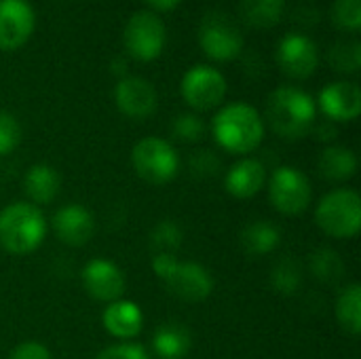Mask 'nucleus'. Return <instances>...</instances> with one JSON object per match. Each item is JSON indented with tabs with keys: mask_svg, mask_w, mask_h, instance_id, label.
I'll return each mask as SVG.
<instances>
[{
	"mask_svg": "<svg viewBox=\"0 0 361 359\" xmlns=\"http://www.w3.org/2000/svg\"><path fill=\"white\" fill-rule=\"evenodd\" d=\"M123 42L133 59L137 61L157 59L167 42V30L163 19L152 11L133 13L123 30Z\"/></svg>",
	"mask_w": 361,
	"mask_h": 359,
	"instance_id": "7",
	"label": "nucleus"
},
{
	"mask_svg": "<svg viewBox=\"0 0 361 359\" xmlns=\"http://www.w3.org/2000/svg\"><path fill=\"white\" fill-rule=\"evenodd\" d=\"M131 163L135 174L148 184H167L180 171V157L176 148L161 138H144L133 146Z\"/></svg>",
	"mask_w": 361,
	"mask_h": 359,
	"instance_id": "6",
	"label": "nucleus"
},
{
	"mask_svg": "<svg viewBox=\"0 0 361 359\" xmlns=\"http://www.w3.org/2000/svg\"><path fill=\"white\" fill-rule=\"evenodd\" d=\"M330 63L338 72L353 74L361 68V44L360 40H338L330 49Z\"/></svg>",
	"mask_w": 361,
	"mask_h": 359,
	"instance_id": "28",
	"label": "nucleus"
},
{
	"mask_svg": "<svg viewBox=\"0 0 361 359\" xmlns=\"http://www.w3.org/2000/svg\"><path fill=\"white\" fill-rule=\"evenodd\" d=\"M218 169H220V159L209 150H199L190 157V171L199 178L216 176Z\"/></svg>",
	"mask_w": 361,
	"mask_h": 359,
	"instance_id": "33",
	"label": "nucleus"
},
{
	"mask_svg": "<svg viewBox=\"0 0 361 359\" xmlns=\"http://www.w3.org/2000/svg\"><path fill=\"white\" fill-rule=\"evenodd\" d=\"M336 320L353 336L361 332V288L360 284L347 286L336 300Z\"/></svg>",
	"mask_w": 361,
	"mask_h": 359,
	"instance_id": "24",
	"label": "nucleus"
},
{
	"mask_svg": "<svg viewBox=\"0 0 361 359\" xmlns=\"http://www.w3.org/2000/svg\"><path fill=\"white\" fill-rule=\"evenodd\" d=\"M184 241V233L180 229V224H176L173 220H163L154 226L152 235H150V245L154 254H171L176 256V252L182 248Z\"/></svg>",
	"mask_w": 361,
	"mask_h": 359,
	"instance_id": "27",
	"label": "nucleus"
},
{
	"mask_svg": "<svg viewBox=\"0 0 361 359\" xmlns=\"http://www.w3.org/2000/svg\"><path fill=\"white\" fill-rule=\"evenodd\" d=\"M82 286L87 294L95 300L114 303L125 292V275L114 262L106 258H95L89 260L82 269Z\"/></svg>",
	"mask_w": 361,
	"mask_h": 359,
	"instance_id": "13",
	"label": "nucleus"
},
{
	"mask_svg": "<svg viewBox=\"0 0 361 359\" xmlns=\"http://www.w3.org/2000/svg\"><path fill=\"white\" fill-rule=\"evenodd\" d=\"M319 108L330 121H355L361 112V89L351 80L330 83L319 93Z\"/></svg>",
	"mask_w": 361,
	"mask_h": 359,
	"instance_id": "16",
	"label": "nucleus"
},
{
	"mask_svg": "<svg viewBox=\"0 0 361 359\" xmlns=\"http://www.w3.org/2000/svg\"><path fill=\"white\" fill-rule=\"evenodd\" d=\"M317 226L334 239H351L361 229V199L351 188H336L315 207Z\"/></svg>",
	"mask_w": 361,
	"mask_h": 359,
	"instance_id": "5",
	"label": "nucleus"
},
{
	"mask_svg": "<svg viewBox=\"0 0 361 359\" xmlns=\"http://www.w3.org/2000/svg\"><path fill=\"white\" fill-rule=\"evenodd\" d=\"M315 99L298 87H279L267 99V121L283 140H302L315 127Z\"/></svg>",
	"mask_w": 361,
	"mask_h": 359,
	"instance_id": "1",
	"label": "nucleus"
},
{
	"mask_svg": "<svg viewBox=\"0 0 361 359\" xmlns=\"http://www.w3.org/2000/svg\"><path fill=\"white\" fill-rule=\"evenodd\" d=\"M302 284V269L298 264V260L294 258H281L273 271H271V286L275 292L283 294V296H292L300 290Z\"/></svg>",
	"mask_w": 361,
	"mask_h": 359,
	"instance_id": "26",
	"label": "nucleus"
},
{
	"mask_svg": "<svg viewBox=\"0 0 361 359\" xmlns=\"http://www.w3.org/2000/svg\"><path fill=\"white\" fill-rule=\"evenodd\" d=\"M8 359H51V353L44 345L40 343H34V341H27V343H21L17 345Z\"/></svg>",
	"mask_w": 361,
	"mask_h": 359,
	"instance_id": "34",
	"label": "nucleus"
},
{
	"mask_svg": "<svg viewBox=\"0 0 361 359\" xmlns=\"http://www.w3.org/2000/svg\"><path fill=\"white\" fill-rule=\"evenodd\" d=\"M154 11H171L176 8L182 0H146Z\"/></svg>",
	"mask_w": 361,
	"mask_h": 359,
	"instance_id": "35",
	"label": "nucleus"
},
{
	"mask_svg": "<svg viewBox=\"0 0 361 359\" xmlns=\"http://www.w3.org/2000/svg\"><path fill=\"white\" fill-rule=\"evenodd\" d=\"M152 271L165 281L169 292L186 303H201L214 290L209 271L199 262H180L171 254H154Z\"/></svg>",
	"mask_w": 361,
	"mask_h": 359,
	"instance_id": "4",
	"label": "nucleus"
},
{
	"mask_svg": "<svg viewBox=\"0 0 361 359\" xmlns=\"http://www.w3.org/2000/svg\"><path fill=\"white\" fill-rule=\"evenodd\" d=\"M51 224H53L57 239L72 248L85 245L95 233V218L80 203H68V205L59 207L53 214Z\"/></svg>",
	"mask_w": 361,
	"mask_h": 359,
	"instance_id": "15",
	"label": "nucleus"
},
{
	"mask_svg": "<svg viewBox=\"0 0 361 359\" xmlns=\"http://www.w3.org/2000/svg\"><path fill=\"white\" fill-rule=\"evenodd\" d=\"M47 235L44 214L32 203H11L0 212V245L8 254L34 252Z\"/></svg>",
	"mask_w": 361,
	"mask_h": 359,
	"instance_id": "3",
	"label": "nucleus"
},
{
	"mask_svg": "<svg viewBox=\"0 0 361 359\" xmlns=\"http://www.w3.org/2000/svg\"><path fill=\"white\" fill-rule=\"evenodd\" d=\"M212 133L226 152L247 154L260 146L264 138V121L254 106L235 102L218 110L212 121Z\"/></svg>",
	"mask_w": 361,
	"mask_h": 359,
	"instance_id": "2",
	"label": "nucleus"
},
{
	"mask_svg": "<svg viewBox=\"0 0 361 359\" xmlns=\"http://www.w3.org/2000/svg\"><path fill=\"white\" fill-rule=\"evenodd\" d=\"M279 68L292 78H309L319 66V51L311 36L302 32L286 34L275 51Z\"/></svg>",
	"mask_w": 361,
	"mask_h": 359,
	"instance_id": "11",
	"label": "nucleus"
},
{
	"mask_svg": "<svg viewBox=\"0 0 361 359\" xmlns=\"http://www.w3.org/2000/svg\"><path fill=\"white\" fill-rule=\"evenodd\" d=\"M21 142V125L11 114L0 110V157L11 154Z\"/></svg>",
	"mask_w": 361,
	"mask_h": 359,
	"instance_id": "31",
	"label": "nucleus"
},
{
	"mask_svg": "<svg viewBox=\"0 0 361 359\" xmlns=\"http://www.w3.org/2000/svg\"><path fill=\"white\" fill-rule=\"evenodd\" d=\"M334 135H336L334 127H326V125L317 127V140H332Z\"/></svg>",
	"mask_w": 361,
	"mask_h": 359,
	"instance_id": "36",
	"label": "nucleus"
},
{
	"mask_svg": "<svg viewBox=\"0 0 361 359\" xmlns=\"http://www.w3.org/2000/svg\"><path fill=\"white\" fill-rule=\"evenodd\" d=\"M264 180H267V171L260 161L241 159L228 169L224 178V186L233 197L250 199L260 193V188L264 186Z\"/></svg>",
	"mask_w": 361,
	"mask_h": 359,
	"instance_id": "18",
	"label": "nucleus"
},
{
	"mask_svg": "<svg viewBox=\"0 0 361 359\" xmlns=\"http://www.w3.org/2000/svg\"><path fill=\"white\" fill-rule=\"evenodd\" d=\"M279 243H281V231L269 220H256L247 224L241 233V248L254 258L275 252Z\"/></svg>",
	"mask_w": 361,
	"mask_h": 359,
	"instance_id": "21",
	"label": "nucleus"
},
{
	"mask_svg": "<svg viewBox=\"0 0 361 359\" xmlns=\"http://www.w3.org/2000/svg\"><path fill=\"white\" fill-rule=\"evenodd\" d=\"M311 273L322 284H336L345 275V262L338 256V252L330 248H319L311 256Z\"/></svg>",
	"mask_w": 361,
	"mask_h": 359,
	"instance_id": "25",
	"label": "nucleus"
},
{
	"mask_svg": "<svg viewBox=\"0 0 361 359\" xmlns=\"http://www.w3.org/2000/svg\"><path fill=\"white\" fill-rule=\"evenodd\" d=\"M95 359H150L146 349L142 345L135 343H121V345H112L106 347L97 353Z\"/></svg>",
	"mask_w": 361,
	"mask_h": 359,
	"instance_id": "32",
	"label": "nucleus"
},
{
	"mask_svg": "<svg viewBox=\"0 0 361 359\" xmlns=\"http://www.w3.org/2000/svg\"><path fill=\"white\" fill-rule=\"evenodd\" d=\"M192 347V336L188 328L178 322H167L159 326L152 334V349L159 359H184Z\"/></svg>",
	"mask_w": 361,
	"mask_h": 359,
	"instance_id": "19",
	"label": "nucleus"
},
{
	"mask_svg": "<svg viewBox=\"0 0 361 359\" xmlns=\"http://www.w3.org/2000/svg\"><path fill=\"white\" fill-rule=\"evenodd\" d=\"M36 25V13L27 0H0V51L21 49Z\"/></svg>",
	"mask_w": 361,
	"mask_h": 359,
	"instance_id": "12",
	"label": "nucleus"
},
{
	"mask_svg": "<svg viewBox=\"0 0 361 359\" xmlns=\"http://www.w3.org/2000/svg\"><path fill=\"white\" fill-rule=\"evenodd\" d=\"M269 199L277 212L286 216H298L311 205L313 188L300 169L281 165L269 180Z\"/></svg>",
	"mask_w": 361,
	"mask_h": 359,
	"instance_id": "9",
	"label": "nucleus"
},
{
	"mask_svg": "<svg viewBox=\"0 0 361 359\" xmlns=\"http://www.w3.org/2000/svg\"><path fill=\"white\" fill-rule=\"evenodd\" d=\"M61 178L55 167L47 163L32 165L23 176V188L36 205H47L59 195Z\"/></svg>",
	"mask_w": 361,
	"mask_h": 359,
	"instance_id": "20",
	"label": "nucleus"
},
{
	"mask_svg": "<svg viewBox=\"0 0 361 359\" xmlns=\"http://www.w3.org/2000/svg\"><path fill=\"white\" fill-rule=\"evenodd\" d=\"M205 131H207V127H205L203 118L199 114H192V112L178 114L171 123L173 138L180 142H186V144H195V142L203 140Z\"/></svg>",
	"mask_w": 361,
	"mask_h": 359,
	"instance_id": "29",
	"label": "nucleus"
},
{
	"mask_svg": "<svg viewBox=\"0 0 361 359\" xmlns=\"http://www.w3.org/2000/svg\"><path fill=\"white\" fill-rule=\"evenodd\" d=\"M226 78L220 70L199 63L182 76V97L192 110H212L226 95Z\"/></svg>",
	"mask_w": 361,
	"mask_h": 359,
	"instance_id": "10",
	"label": "nucleus"
},
{
	"mask_svg": "<svg viewBox=\"0 0 361 359\" xmlns=\"http://www.w3.org/2000/svg\"><path fill=\"white\" fill-rule=\"evenodd\" d=\"M104 328L108 334L121 341H131L142 332L144 326V313L133 300H114L106 307L102 315Z\"/></svg>",
	"mask_w": 361,
	"mask_h": 359,
	"instance_id": "17",
	"label": "nucleus"
},
{
	"mask_svg": "<svg viewBox=\"0 0 361 359\" xmlns=\"http://www.w3.org/2000/svg\"><path fill=\"white\" fill-rule=\"evenodd\" d=\"M199 44L209 59L231 61L243 51V34L228 15L212 11L199 25Z\"/></svg>",
	"mask_w": 361,
	"mask_h": 359,
	"instance_id": "8",
	"label": "nucleus"
},
{
	"mask_svg": "<svg viewBox=\"0 0 361 359\" xmlns=\"http://www.w3.org/2000/svg\"><path fill=\"white\" fill-rule=\"evenodd\" d=\"M239 11L250 28L269 30L281 21L286 13V0H241Z\"/></svg>",
	"mask_w": 361,
	"mask_h": 359,
	"instance_id": "23",
	"label": "nucleus"
},
{
	"mask_svg": "<svg viewBox=\"0 0 361 359\" xmlns=\"http://www.w3.org/2000/svg\"><path fill=\"white\" fill-rule=\"evenodd\" d=\"M332 19L341 30L360 32L361 0H336L332 6Z\"/></svg>",
	"mask_w": 361,
	"mask_h": 359,
	"instance_id": "30",
	"label": "nucleus"
},
{
	"mask_svg": "<svg viewBox=\"0 0 361 359\" xmlns=\"http://www.w3.org/2000/svg\"><path fill=\"white\" fill-rule=\"evenodd\" d=\"M319 171L326 180L347 182L357 171V154L345 146H328L319 154Z\"/></svg>",
	"mask_w": 361,
	"mask_h": 359,
	"instance_id": "22",
	"label": "nucleus"
},
{
	"mask_svg": "<svg viewBox=\"0 0 361 359\" xmlns=\"http://www.w3.org/2000/svg\"><path fill=\"white\" fill-rule=\"evenodd\" d=\"M116 108L129 118H148L159 104L154 87L140 76H123L114 89Z\"/></svg>",
	"mask_w": 361,
	"mask_h": 359,
	"instance_id": "14",
	"label": "nucleus"
}]
</instances>
